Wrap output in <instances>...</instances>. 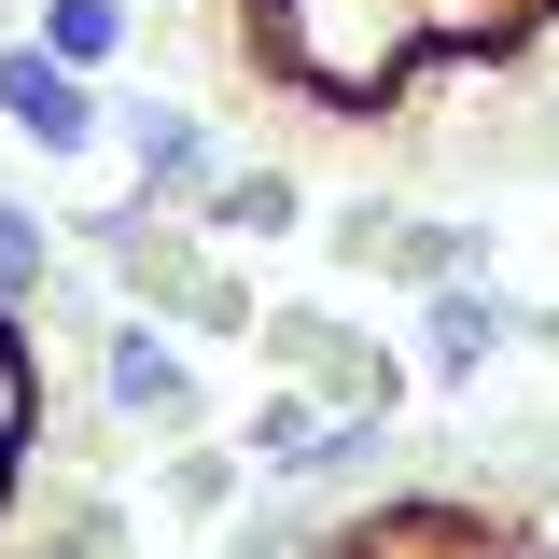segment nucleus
<instances>
[{
	"instance_id": "3",
	"label": "nucleus",
	"mask_w": 559,
	"mask_h": 559,
	"mask_svg": "<svg viewBox=\"0 0 559 559\" xmlns=\"http://www.w3.org/2000/svg\"><path fill=\"white\" fill-rule=\"evenodd\" d=\"M98 392H112L127 419H182V406H197V378H182V349H168V336H140V322L112 336V364H98Z\"/></svg>"
},
{
	"instance_id": "4",
	"label": "nucleus",
	"mask_w": 559,
	"mask_h": 559,
	"mask_svg": "<svg viewBox=\"0 0 559 559\" xmlns=\"http://www.w3.org/2000/svg\"><path fill=\"white\" fill-rule=\"evenodd\" d=\"M489 336H503V322H489V294H448L419 349H433V378H476V364H489Z\"/></svg>"
},
{
	"instance_id": "2",
	"label": "nucleus",
	"mask_w": 559,
	"mask_h": 559,
	"mask_svg": "<svg viewBox=\"0 0 559 559\" xmlns=\"http://www.w3.org/2000/svg\"><path fill=\"white\" fill-rule=\"evenodd\" d=\"M0 112L43 140V154H84L98 140V98H84V70L43 57V43H0Z\"/></svg>"
},
{
	"instance_id": "5",
	"label": "nucleus",
	"mask_w": 559,
	"mask_h": 559,
	"mask_svg": "<svg viewBox=\"0 0 559 559\" xmlns=\"http://www.w3.org/2000/svg\"><path fill=\"white\" fill-rule=\"evenodd\" d=\"M43 280H57V238H43V210H14V197H0V294L28 308Z\"/></svg>"
},
{
	"instance_id": "1",
	"label": "nucleus",
	"mask_w": 559,
	"mask_h": 559,
	"mask_svg": "<svg viewBox=\"0 0 559 559\" xmlns=\"http://www.w3.org/2000/svg\"><path fill=\"white\" fill-rule=\"evenodd\" d=\"M559 43V0H210V57L266 112L406 127L433 84H503Z\"/></svg>"
}]
</instances>
